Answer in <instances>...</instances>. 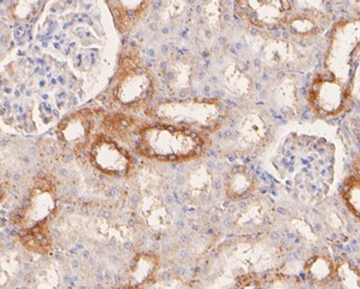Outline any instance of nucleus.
Returning a JSON list of instances; mask_svg holds the SVG:
<instances>
[{
    "label": "nucleus",
    "instance_id": "nucleus-10",
    "mask_svg": "<svg viewBox=\"0 0 360 289\" xmlns=\"http://www.w3.org/2000/svg\"><path fill=\"white\" fill-rule=\"evenodd\" d=\"M93 124L83 111L68 117L58 128V137L70 148H79L89 141Z\"/></svg>",
    "mask_w": 360,
    "mask_h": 289
},
{
    "label": "nucleus",
    "instance_id": "nucleus-1",
    "mask_svg": "<svg viewBox=\"0 0 360 289\" xmlns=\"http://www.w3.org/2000/svg\"><path fill=\"white\" fill-rule=\"evenodd\" d=\"M138 151L146 158L158 162H188L204 153L205 140L190 128L158 124L139 131Z\"/></svg>",
    "mask_w": 360,
    "mask_h": 289
},
{
    "label": "nucleus",
    "instance_id": "nucleus-9",
    "mask_svg": "<svg viewBox=\"0 0 360 289\" xmlns=\"http://www.w3.org/2000/svg\"><path fill=\"white\" fill-rule=\"evenodd\" d=\"M257 190V177L245 165H233L226 173L224 191L230 201L248 198Z\"/></svg>",
    "mask_w": 360,
    "mask_h": 289
},
{
    "label": "nucleus",
    "instance_id": "nucleus-5",
    "mask_svg": "<svg viewBox=\"0 0 360 289\" xmlns=\"http://www.w3.org/2000/svg\"><path fill=\"white\" fill-rule=\"evenodd\" d=\"M290 9V0H235L236 15L263 30L284 25Z\"/></svg>",
    "mask_w": 360,
    "mask_h": 289
},
{
    "label": "nucleus",
    "instance_id": "nucleus-17",
    "mask_svg": "<svg viewBox=\"0 0 360 289\" xmlns=\"http://www.w3.org/2000/svg\"><path fill=\"white\" fill-rule=\"evenodd\" d=\"M338 281L343 288H359V274L357 269L351 266L348 261L335 265Z\"/></svg>",
    "mask_w": 360,
    "mask_h": 289
},
{
    "label": "nucleus",
    "instance_id": "nucleus-15",
    "mask_svg": "<svg viewBox=\"0 0 360 289\" xmlns=\"http://www.w3.org/2000/svg\"><path fill=\"white\" fill-rule=\"evenodd\" d=\"M266 208L264 201L253 200L239 212L236 217V224L243 230L255 229L262 226L263 219L266 217Z\"/></svg>",
    "mask_w": 360,
    "mask_h": 289
},
{
    "label": "nucleus",
    "instance_id": "nucleus-3",
    "mask_svg": "<svg viewBox=\"0 0 360 289\" xmlns=\"http://www.w3.org/2000/svg\"><path fill=\"white\" fill-rule=\"evenodd\" d=\"M351 91L332 71L325 70L312 77L308 89V102L312 113L323 118L339 116L348 109Z\"/></svg>",
    "mask_w": 360,
    "mask_h": 289
},
{
    "label": "nucleus",
    "instance_id": "nucleus-12",
    "mask_svg": "<svg viewBox=\"0 0 360 289\" xmlns=\"http://www.w3.org/2000/svg\"><path fill=\"white\" fill-rule=\"evenodd\" d=\"M158 268V256L151 253L139 254L129 269V286L138 288L147 285L155 277Z\"/></svg>",
    "mask_w": 360,
    "mask_h": 289
},
{
    "label": "nucleus",
    "instance_id": "nucleus-6",
    "mask_svg": "<svg viewBox=\"0 0 360 289\" xmlns=\"http://www.w3.org/2000/svg\"><path fill=\"white\" fill-rule=\"evenodd\" d=\"M89 160L104 175L125 179L131 175L133 159L129 151L108 136H98L89 148Z\"/></svg>",
    "mask_w": 360,
    "mask_h": 289
},
{
    "label": "nucleus",
    "instance_id": "nucleus-20",
    "mask_svg": "<svg viewBox=\"0 0 360 289\" xmlns=\"http://www.w3.org/2000/svg\"><path fill=\"white\" fill-rule=\"evenodd\" d=\"M4 198H5V191H4L3 186H0V204L3 203Z\"/></svg>",
    "mask_w": 360,
    "mask_h": 289
},
{
    "label": "nucleus",
    "instance_id": "nucleus-18",
    "mask_svg": "<svg viewBox=\"0 0 360 289\" xmlns=\"http://www.w3.org/2000/svg\"><path fill=\"white\" fill-rule=\"evenodd\" d=\"M287 84H281L276 89V103L281 108V110L292 108L295 102V87L290 89V93H286Z\"/></svg>",
    "mask_w": 360,
    "mask_h": 289
},
{
    "label": "nucleus",
    "instance_id": "nucleus-8",
    "mask_svg": "<svg viewBox=\"0 0 360 289\" xmlns=\"http://www.w3.org/2000/svg\"><path fill=\"white\" fill-rule=\"evenodd\" d=\"M270 134V126L259 113L255 111L245 113L237 122V140L250 149L266 144Z\"/></svg>",
    "mask_w": 360,
    "mask_h": 289
},
{
    "label": "nucleus",
    "instance_id": "nucleus-13",
    "mask_svg": "<svg viewBox=\"0 0 360 289\" xmlns=\"http://www.w3.org/2000/svg\"><path fill=\"white\" fill-rule=\"evenodd\" d=\"M20 240L29 250L36 253H46L52 247V236L49 231V222L40 223L37 226L21 230Z\"/></svg>",
    "mask_w": 360,
    "mask_h": 289
},
{
    "label": "nucleus",
    "instance_id": "nucleus-19",
    "mask_svg": "<svg viewBox=\"0 0 360 289\" xmlns=\"http://www.w3.org/2000/svg\"><path fill=\"white\" fill-rule=\"evenodd\" d=\"M36 5H37V0H19V3L16 4L13 8L14 18L18 20H27L34 13Z\"/></svg>",
    "mask_w": 360,
    "mask_h": 289
},
{
    "label": "nucleus",
    "instance_id": "nucleus-4",
    "mask_svg": "<svg viewBox=\"0 0 360 289\" xmlns=\"http://www.w3.org/2000/svg\"><path fill=\"white\" fill-rule=\"evenodd\" d=\"M153 91V78L142 62L134 56L124 58L113 87L117 101L124 105L135 107L149 100Z\"/></svg>",
    "mask_w": 360,
    "mask_h": 289
},
{
    "label": "nucleus",
    "instance_id": "nucleus-7",
    "mask_svg": "<svg viewBox=\"0 0 360 289\" xmlns=\"http://www.w3.org/2000/svg\"><path fill=\"white\" fill-rule=\"evenodd\" d=\"M56 208V186L47 179H38L15 222L19 223L22 230L37 226L40 223L49 222Z\"/></svg>",
    "mask_w": 360,
    "mask_h": 289
},
{
    "label": "nucleus",
    "instance_id": "nucleus-16",
    "mask_svg": "<svg viewBox=\"0 0 360 289\" xmlns=\"http://www.w3.org/2000/svg\"><path fill=\"white\" fill-rule=\"evenodd\" d=\"M342 199L351 213L359 219L360 212V180L359 176H350L345 181L342 189Z\"/></svg>",
    "mask_w": 360,
    "mask_h": 289
},
{
    "label": "nucleus",
    "instance_id": "nucleus-14",
    "mask_svg": "<svg viewBox=\"0 0 360 289\" xmlns=\"http://www.w3.org/2000/svg\"><path fill=\"white\" fill-rule=\"evenodd\" d=\"M288 29L294 36L308 38L316 36L323 30V27L319 22V18L316 13H304V14H296L288 20Z\"/></svg>",
    "mask_w": 360,
    "mask_h": 289
},
{
    "label": "nucleus",
    "instance_id": "nucleus-11",
    "mask_svg": "<svg viewBox=\"0 0 360 289\" xmlns=\"http://www.w3.org/2000/svg\"><path fill=\"white\" fill-rule=\"evenodd\" d=\"M304 274L314 286H330L335 279V264L328 256L314 255L305 262Z\"/></svg>",
    "mask_w": 360,
    "mask_h": 289
},
{
    "label": "nucleus",
    "instance_id": "nucleus-2",
    "mask_svg": "<svg viewBox=\"0 0 360 289\" xmlns=\"http://www.w3.org/2000/svg\"><path fill=\"white\" fill-rule=\"evenodd\" d=\"M156 118L171 125L215 131L228 119V109L219 100L174 101L160 103L153 110Z\"/></svg>",
    "mask_w": 360,
    "mask_h": 289
}]
</instances>
